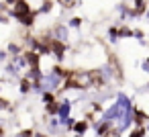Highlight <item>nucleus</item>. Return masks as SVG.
Returning a JSON list of instances; mask_svg holds the SVG:
<instances>
[{
  "mask_svg": "<svg viewBox=\"0 0 149 137\" xmlns=\"http://www.w3.org/2000/svg\"><path fill=\"white\" fill-rule=\"evenodd\" d=\"M59 4L65 6V8H70V6H74V0H59Z\"/></svg>",
  "mask_w": 149,
  "mask_h": 137,
  "instance_id": "f03ea898",
  "label": "nucleus"
},
{
  "mask_svg": "<svg viewBox=\"0 0 149 137\" xmlns=\"http://www.w3.org/2000/svg\"><path fill=\"white\" fill-rule=\"evenodd\" d=\"M55 37H57V41H65V39H68V29H65V27H59V29L55 31Z\"/></svg>",
  "mask_w": 149,
  "mask_h": 137,
  "instance_id": "f257e3e1",
  "label": "nucleus"
}]
</instances>
